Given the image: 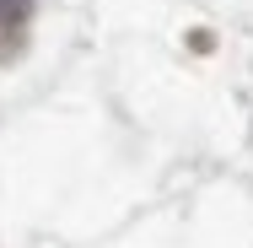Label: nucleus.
<instances>
[{
  "label": "nucleus",
  "mask_w": 253,
  "mask_h": 248,
  "mask_svg": "<svg viewBox=\"0 0 253 248\" xmlns=\"http://www.w3.org/2000/svg\"><path fill=\"white\" fill-rule=\"evenodd\" d=\"M27 11H33V0H0V33L22 27V22H27Z\"/></svg>",
  "instance_id": "1"
}]
</instances>
